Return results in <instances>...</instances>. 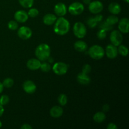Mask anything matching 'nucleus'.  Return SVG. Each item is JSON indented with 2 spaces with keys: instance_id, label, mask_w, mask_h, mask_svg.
<instances>
[{
  "instance_id": "nucleus-1",
  "label": "nucleus",
  "mask_w": 129,
  "mask_h": 129,
  "mask_svg": "<svg viewBox=\"0 0 129 129\" xmlns=\"http://www.w3.org/2000/svg\"><path fill=\"white\" fill-rule=\"evenodd\" d=\"M70 30V23L67 19L63 16L57 18L54 26V31L57 35H64Z\"/></svg>"
},
{
  "instance_id": "nucleus-2",
  "label": "nucleus",
  "mask_w": 129,
  "mask_h": 129,
  "mask_svg": "<svg viewBox=\"0 0 129 129\" xmlns=\"http://www.w3.org/2000/svg\"><path fill=\"white\" fill-rule=\"evenodd\" d=\"M37 58L40 61L48 60L50 56V48L46 44H41L37 47L35 52Z\"/></svg>"
},
{
  "instance_id": "nucleus-3",
  "label": "nucleus",
  "mask_w": 129,
  "mask_h": 129,
  "mask_svg": "<svg viewBox=\"0 0 129 129\" xmlns=\"http://www.w3.org/2000/svg\"><path fill=\"white\" fill-rule=\"evenodd\" d=\"M88 54L93 59L100 60L104 57L105 53L102 47L98 45H94L89 49Z\"/></svg>"
},
{
  "instance_id": "nucleus-4",
  "label": "nucleus",
  "mask_w": 129,
  "mask_h": 129,
  "mask_svg": "<svg viewBox=\"0 0 129 129\" xmlns=\"http://www.w3.org/2000/svg\"><path fill=\"white\" fill-rule=\"evenodd\" d=\"M73 32L77 38L83 39L86 35V27L84 25V23L81 21H78L74 24L73 26Z\"/></svg>"
},
{
  "instance_id": "nucleus-5",
  "label": "nucleus",
  "mask_w": 129,
  "mask_h": 129,
  "mask_svg": "<svg viewBox=\"0 0 129 129\" xmlns=\"http://www.w3.org/2000/svg\"><path fill=\"white\" fill-rule=\"evenodd\" d=\"M52 70L56 75H64L68 71V66L63 62H58L54 64Z\"/></svg>"
},
{
  "instance_id": "nucleus-6",
  "label": "nucleus",
  "mask_w": 129,
  "mask_h": 129,
  "mask_svg": "<svg viewBox=\"0 0 129 129\" xmlns=\"http://www.w3.org/2000/svg\"><path fill=\"white\" fill-rule=\"evenodd\" d=\"M84 10V5L81 3L79 2H74L72 4H71L70 6H69V12L71 15H79Z\"/></svg>"
},
{
  "instance_id": "nucleus-7",
  "label": "nucleus",
  "mask_w": 129,
  "mask_h": 129,
  "mask_svg": "<svg viewBox=\"0 0 129 129\" xmlns=\"http://www.w3.org/2000/svg\"><path fill=\"white\" fill-rule=\"evenodd\" d=\"M110 40L111 43L115 46H118L123 41V36L119 30H113L110 35Z\"/></svg>"
},
{
  "instance_id": "nucleus-8",
  "label": "nucleus",
  "mask_w": 129,
  "mask_h": 129,
  "mask_svg": "<svg viewBox=\"0 0 129 129\" xmlns=\"http://www.w3.org/2000/svg\"><path fill=\"white\" fill-rule=\"evenodd\" d=\"M89 11L91 13L96 15V14L100 13L103 10V5L101 1H91L88 6Z\"/></svg>"
},
{
  "instance_id": "nucleus-9",
  "label": "nucleus",
  "mask_w": 129,
  "mask_h": 129,
  "mask_svg": "<svg viewBox=\"0 0 129 129\" xmlns=\"http://www.w3.org/2000/svg\"><path fill=\"white\" fill-rule=\"evenodd\" d=\"M18 36L23 40H28L32 35V31L29 27L26 26H21L18 30Z\"/></svg>"
},
{
  "instance_id": "nucleus-10",
  "label": "nucleus",
  "mask_w": 129,
  "mask_h": 129,
  "mask_svg": "<svg viewBox=\"0 0 129 129\" xmlns=\"http://www.w3.org/2000/svg\"><path fill=\"white\" fill-rule=\"evenodd\" d=\"M105 53L109 59H113L116 58L118 55V49L117 46L113 44H108L107 46Z\"/></svg>"
},
{
  "instance_id": "nucleus-11",
  "label": "nucleus",
  "mask_w": 129,
  "mask_h": 129,
  "mask_svg": "<svg viewBox=\"0 0 129 129\" xmlns=\"http://www.w3.org/2000/svg\"><path fill=\"white\" fill-rule=\"evenodd\" d=\"M23 89L28 94H32L36 91L37 86L34 81L31 80H26L23 84Z\"/></svg>"
},
{
  "instance_id": "nucleus-12",
  "label": "nucleus",
  "mask_w": 129,
  "mask_h": 129,
  "mask_svg": "<svg viewBox=\"0 0 129 129\" xmlns=\"http://www.w3.org/2000/svg\"><path fill=\"white\" fill-rule=\"evenodd\" d=\"M14 18L18 23H25L28 19V15L24 10H18L15 12Z\"/></svg>"
},
{
  "instance_id": "nucleus-13",
  "label": "nucleus",
  "mask_w": 129,
  "mask_h": 129,
  "mask_svg": "<svg viewBox=\"0 0 129 129\" xmlns=\"http://www.w3.org/2000/svg\"><path fill=\"white\" fill-rule=\"evenodd\" d=\"M118 29L122 34H127L129 31V20L127 18H123L118 21Z\"/></svg>"
},
{
  "instance_id": "nucleus-14",
  "label": "nucleus",
  "mask_w": 129,
  "mask_h": 129,
  "mask_svg": "<svg viewBox=\"0 0 129 129\" xmlns=\"http://www.w3.org/2000/svg\"><path fill=\"white\" fill-rule=\"evenodd\" d=\"M54 12L57 16H64L67 13V7L65 4L62 3H59L54 6Z\"/></svg>"
},
{
  "instance_id": "nucleus-15",
  "label": "nucleus",
  "mask_w": 129,
  "mask_h": 129,
  "mask_svg": "<svg viewBox=\"0 0 129 129\" xmlns=\"http://www.w3.org/2000/svg\"><path fill=\"white\" fill-rule=\"evenodd\" d=\"M41 62L38 59H30L26 62V67L30 70L36 71L40 69Z\"/></svg>"
},
{
  "instance_id": "nucleus-16",
  "label": "nucleus",
  "mask_w": 129,
  "mask_h": 129,
  "mask_svg": "<svg viewBox=\"0 0 129 129\" xmlns=\"http://www.w3.org/2000/svg\"><path fill=\"white\" fill-rule=\"evenodd\" d=\"M62 108L60 106H54L50 110V115L53 118H59L63 114Z\"/></svg>"
},
{
  "instance_id": "nucleus-17",
  "label": "nucleus",
  "mask_w": 129,
  "mask_h": 129,
  "mask_svg": "<svg viewBox=\"0 0 129 129\" xmlns=\"http://www.w3.org/2000/svg\"><path fill=\"white\" fill-rule=\"evenodd\" d=\"M77 81L79 83L83 85H87L91 81L90 77L86 74L83 73H80L77 75Z\"/></svg>"
},
{
  "instance_id": "nucleus-18",
  "label": "nucleus",
  "mask_w": 129,
  "mask_h": 129,
  "mask_svg": "<svg viewBox=\"0 0 129 129\" xmlns=\"http://www.w3.org/2000/svg\"><path fill=\"white\" fill-rule=\"evenodd\" d=\"M57 20V16L52 13H47L43 18V22L46 25H52L55 23Z\"/></svg>"
},
{
  "instance_id": "nucleus-19",
  "label": "nucleus",
  "mask_w": 129,
  "mask_h": 129,
  "mask_svg": "<svg viewBox=\"0 0 129 129\" xmlns=\"http://www.w3.org/2000/svg\"><path fill=\"white\" fill-rule=\"evenodd\" d=\"M121 6L118 3L112 2L108 5V11L113 15H118L121 11Z\"/></svg>"
},
{
  "instance_id": "nucleus-20",
  "label": "nucleus",
  "mask_w": 129,
  "mask_h": 129,
  "mask_svg": "<svg viewBox=\"0 0 129 129\" xmlns=\"http://www.w3.org/2000/svg\"><path fill=\"white\" fill-rule=\"evenodd\" d=\"M74 47L77 51L79 52H83L88 49V45L84 41L78 40L74 43Z\"/></svg>"
},
{
  "instance_id": "nucleus-21",
  "label": "nucleus",
  "mask_w": 129,
  "mask_h": 129,
  "mask_svg": "<svg viewBox=\"0 0 129 129\" xmlns=\"http://www.w3.org/2000/svg\"><path fill=\"white\" fill-rule=\"evenodd\" d=\"M106 119V115L103 112H98L93 116V120L96 123H102Z\"/></svg>"
},
{
  "instance_id": "nucleus-22",
  "label": "nucleus",
  "mask_w": 129,
  "mask_h": 129,
  "mask_svg": "<svg viewBox=\"0 0 129 129\" xmlns=\"http://www.w3.org/2000/svg\"><path fill=\"white\" fill-rule=\"evenodd\" d=\"M118 21H119L118 18L117 17V16H115V15H110V16H108V17L107 18V20H105V21L107 23L112 25V26L118 23Z\"/></svg>"
},
{
  "instance_id": "nucleus-23",
  "label": "nucleus",
  "mask_w": 129,
  "mask_h": 129,
  "mask_svg": "<svg viewBox=\"0 0 129 129\" xmlns=\"http://www.w3.org/2000/svg\"><path fill=\"white\" fill-rule=\"evenodd\" d=\"M19 3L25 8H30L33 6L34 0H18Z\"/></svg>"
},
{
  "instance_id": "nucleus-24",
  "label": "nucleus",
  "mask_w": 129,
  "mask_h": 129,
  "mask_svg": "<svg viewBox=\"0 0 129 129\" xmlns=\"http://www.w3.org/2000/svg\"><path fill=\"white\" fill-rule=\"evenodd\" d=\"M118 49V53L120 55H122L123 57H125L128 55V48L126 46L123 45H118V47L117 48Z\"/></svg>"
},
{
  "instance_id": "nucleus-25",
  "label": "nucleus",
  "mask_w": 129,
  "mask_h": 129,
  "mask_svg": "<svg viewBox=\"0 0 129 129\" xmlns=\"http://www.w3.org/2000/svg\"><path fill=\"white\" fill-rule=\"evenodd\" d=\"M2 84L3 85V86L5 87V88H11V87L13 86L14 81L13 79H11V78H6V79H4Z\"/></svg>"
},
{
  "instance_id": "nucleus-26",
  "label": "nucleus",
  "mask_w": 129,
  "mask_h": 129,
  "mask_svg": "<svg viewBox=\"0 0 129 129\" xmlns=\"http://www.w3.org/2000/svg\"><path fill=\"white\" fill-rule=\"evenodd\" d=\"M58 102L61 106H65L68 103V97L65 94H60L58 96Z\"/></svg>"
},
{
  "instance_id": "nucleus-27",
  "label": "nucleus",
  "mask_w": 129,
  "mask_h": 129,
  "mask_svg": "<svg viewBox=\"0 0 129 129\" xmlns=\"http://www.w3.org/2000/svg\"><path fill=\"white\" fill-rule=\"evenodd\" d=\"M40 69H41V71L44 73H47V72L50 71V69H51V66L49 63L46 62H44L41 63V65H40Z\"/></svg>"
},
{
  "instance_id": "nucleus-28",
  "label": "nucleus",
  "mask_w": 129,
  "mask_h": 129,
  "mask_svg": "<svg viewBox=\"0 0 129 129\" xmlns=\"http://www.w3.org/2000/svg\"><path fill=\"white\" fill-rule=\"evenodd\" d=\"M99 28L100 29H103V30L108 31H110V30H112V29H113V26L108 24L105 21H103V22H102L100 24Z\"/></svg>"
},
{
  "instance_id": "nucleus-29",
  "label": "nucleus",
  "mask_w": 129,
  "mask_h": 129,
  "mask_svg": "<svg viewBox=\"0 0 129 129\" xmlns=\"http://www.w3.org/2000/svg\"><path fill=\"white\" fill-rule=\"evenodd\" d=\"M8 27L11 30H16L18 28V23L16 20H11L8 23Z\"/></svg>"
},
{
  "instance_id": "nucleus-30",
  "label": "nucleus",
  "mask_w": 129,
  "mask_h": 129,
  "mask_svg": "<svg viewBox=\"0 0 129 129\" xmlns=\"http://www.w3.org/2000/svg\"><path fill=\"white\" fill-rule=\"evenodd\" d=\"M107 31L103 30V29H100L96 34L97 37H98L100 40H104V39L107 37Z\"/></svg>"
},
{
  "instance_id": "nucleus-31",
  "label": "nucleus",
  "mask_w": 129,
  "mask_h": 129,
  "mask_svg": "<svg viewBox=\"0 0 129 129\" xmlns=\"http://www.w3.org/2000/svg\"><path fill=\"white\" fill-rule=\"evenodd\" d=\"M27 13L28 16H30V17L35 18L39 15V11L37 8H30Z\"/></svg>"
},
{
  "instance_id": "nucleus-32",
  "label": "nucleus",
  "mask_w": 129,
  "mask_h": 129,
  "mask_svg": "<svg viewBox=\"0 0 129 129\" xmlns=\"http://www.w3.org/2000/svg\"><path fill=\"white\" fill-rule=\"evenodd\" d=\"M87 24H88V26L90 28H93L96 27L98 25V23L96 22V21L95 20V19L94 18V17H90L89 18H88V20H87Z\"/></svg>"
},
{
  "instance_id": "nucleus-33",
  "label": "nucleus",
  "mask_w": 129,
  "mask_h": 129,
  "mask_svg": "<svg viewBox=\"0 0 129 129\" xmlns=\"http://www.w3.org/2000/svg\"><path fill=\"white\" fill-rule=\"evenodd\" d=\"M9 101H10V98H9L8 96L3 94V95H2L0 97V104L1 105H6L8 103Z\"/></svg>"
},
{
  "instance_id": "nucleus-34",
  "label": "nucleus",
  "mask_w": 129,
  "mask_h": 129,
  "mask_svg": "<svg viewBox=\"0 0 129 129\" xmlns=\"http://www.w3.org/2000/svg\"><path fill=\"white\" fill-rule=\"evenodd\" d=\"M91 71V67L89 64H85L83 66V69H82V73H84V74H88Z\"/></svg>"
},
{
  "instance_id": "nucleus-35",
  "label": "nucleus",
  "mask_w": 129,
  "mask_h": 129,
  "mask_svg": "<svg viewBox=\"0 0 129 129\" xmlns=\"http://www.w3.org/2000/svg\"><path fill=\"white\" fill-rule=\"evenodd\" d=\"M94 18L95 19V20L96 21L97 23H100L101 21L103 20V16H102L101 14L98 13L96 14V15L94 17Z\"/></svg>"
},
{
  "instance_id": "nucleus-36",
  "label": "nucleus",
  "mask_w": 129,
  "mask_h": 129,
  "mask_svg": "<svg viewBox=\"0 0 129 129\" xmlns=\"http://www.w3.org/2000/svg\"><path fill=\"white\" fill-rule=\"evenodd\" d=\"M118 127L114 123H110L107 125V129H117Z\"/></svg>"
},
{
  "instance_id": "nucleus-37",
  "label": "nucleus",
  "mask_w": 129,
  "mask_h": 129,
  "mask_svg": "<svg viewBox=\"0 0 129 129\" xmlns=\"http://www.w3.org/2000/svg\"><path fill=\"white\" fill-rule=\"evenodd\" d=\"M32 127L30 125V124H28V123H25V124L22 125L21 126V129H31Z\"/></svg>"
},
{
  "instance_id": "nucleus-38",
  "label": "nucleus",
  "mask_w": 129,
  "mask_h": 129,
  "mask_svg": "<svg viewBox=\"0 0 129 129\" xmlns=\"http://www.w3.org/2000/svg\"><path fill=\"white\" fill-rule=\"evenodd\" d=\"M102 110H103V111L104 112H108V111H109V110H110V106L108 105V104L104 105L102 107Z\"/></svg>"
},
{
  "instance_id": "nucleus-39",
  "label": "nucleus",
  "mask_w": 129,
  "mask_h": 129,
  "mask_svg": "<svg viewBox=\"0 0 129 129\" xmlns=\"http://www.w3.org/2000/svg\"><path fill=\"white\" fill-rule=\"evenodd\" d=\"M4 111H5V110H4L3 106L0 104V117L3 115V114L4 113Z\"/></svg>"
},
{
  "instance_id": "nucleus-40",
  "label": "nucleus",
  "mask_w": 129,
  "mask_h": 129,
  "mask_svg": "<svg viewBox=\"0 0 129 129\" xmlns=\"http://www.w3.org/2000/svg\"><path fill=\"white\" fill-rule=\"evenodd\" d=\"M3 88H4V86L3 85L2 83L0 82V94H1V93L3 92Z\"/></svg>"
},
{
  "instance_id": "nucleus-41",
  "label": "nucleus",
  "mask_w": 129,
  "mask_h": 129,
  "mask_svg": "<svg viewBox=\"0 0 129 129\" xmlns=\"http://www.w3.org/2000/svg\"><path fill=\"white\" fill-rule=\"evenodd\" d=\"M83 2L85 5H89L91 3V0H83Z\"/></svg>"
},
{
  "instance_id": "nucleus-42",
  "label": "nucleus",
  "mask_w": 129,
  "mask_h": 129,
  "mask_svg": "<svg viewBox=\"0 0 129 129\" xmlns=\"http://www.w3.org/2000/svg\"><path fill=\"white\" fill-rule=\"evenodd\" d=\"M123 1H124L125 2L127 3H128V2H129V0H123Z\"/></svg>"
},
{
  "instance_id": "nucleus-43",
  "label": "nucleus",
  "mask_w": 129,
  "mask_h": 129,
  "mask_svg": "<svg viewBox=\"0 0 129 129\" xmlns=\"http://www.w3.org/2000/svg\"><path fill=\"white\" fill-rule=\"evenodd\" d=\"M1 127H2V122H1V121L0 120V128H1Z\"/></svg>"
}]
</instances>
